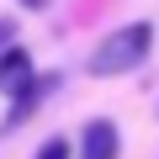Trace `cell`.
Returning a JSON list of instances; mask_svg holds the SVG:
<instances>
[{
    "mask_svg": "<svg viewBox=\"0 0 159 159\" xmlns=\"http://www.w3.org/2000/svg\"><path fill=\"white\" fill-rule=\"evenodd\" d=\"M154 53V21H127L117 32H106L96 48H90V74L96 80H117V74H133L143 58Z\"/></svg>",
    "mask_w": 159,
    "mask_h": 159,
    "instance_id": "obj_1",
    "label": "cell"
},
{
    "mask_svg": "<svg viewBox=\"0 0 159 159\" xmlns=\"http://www.w3.org/2000/svg\"><path fill=\"white\" fill-rule=\"evenodd\" d=\"M69 159H122V133H117V122H111V117H90L85 133H80V154H69Z\"/></svg>",
    "mask_w": 159,
    "mask_h": 159,
    "instance_id": "obj_2",
    "label": "cell"
},
{
    "mask_svg": "<svg viewBox=\"0 0 159 159\" xmlns=\"http://www.w3.org/2000/svg\"><path fill=\"white\" fill-rule=\"evenodd\" d=\"M32 80H37L32 53H27L21 43H6V48H0V90H6V96H21Z\"/></svg>",
    "mask_w": 159,
    "mask_h": 159,
    "instance_id": "obj_3",
    "label": "cell"
},
{
    "mask_svg": "<svg viewBox=\"0 0 159 159\" xmlns=\"http://www.w3.org/2000/svg\"><path fill=\"white\" fill-rule=\"evenodd\" d=\"M53 85H58V74H43V80H32L21 96H11V117L0 122V133H16L21 122H32V111H37V106L53 96Z\"/></svg>",
    "mask_w": 159,
    "mask_h": 159,
    "instance_id": "obj_4",
    "label": "cell"
},
{
    "mask_svg": "<svg viewBox=\"0 0 159 159\" xmlns=\"http://www.w3.org/2000/svg\"><path fill=\"white\" fill-rule=\"evenodd\" d=\"M69 154H74V143H69L64 133H53V138H48V143H43L32 159H69Z\"/></svg>",
    "mask_w": 159,
    "mask_h": 159,
    "instance_id": "obj_5",
    "label": "cell"
},
{
    "mask_svg": "<svg viewBox=\"0 0 159 159\" xmlns=\"http://www.w3.org/2000/svg\"><path fill=\"white\" fill-rule=\"evenodd\" d=\"M11 37H16V21H6V16H0V48H6Z\"/></svg>",
    "mask_w": 159,
    "mask_h": 159,
    "instance_id": "obj_6",
    "label": "cell"
},
{
    "mask_svg": "<svg viewBox=\"0 0 159 159\" xmlns=\"http://www.w3.org/2000/svg\"><path fill=\"white\" fill-rule=\"evenodd\" d=\"M53 0H21V11H48Z\"/></svg>",
    "mask_w": 159,
    "mask_h": 159,
    "instance_id": "obj_7",
    "label": "cell"
}]
</instances>
